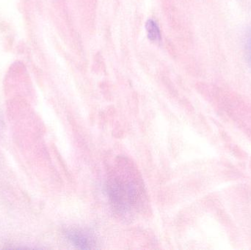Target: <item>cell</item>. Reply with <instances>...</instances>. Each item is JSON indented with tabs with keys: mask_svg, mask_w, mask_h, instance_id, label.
<instances>
[{
	"mask_svg": "<svg viewBox=\"0 0 251 250\" xmlns=\"http://www.w3.org/2000/svg\"><path fill=\"white\" fill-rule=\"evenodd\" d=\"M69 236L75 245L84 249L91 248V245L93 244L92 236L82 230H72L69 232Z\"/></svg>",
	"mask_w": 251,
	"mask_h": 250,
	"instance_id": "6da1fadb",
	"label": "cell"
},
{
	"mask_svg": "<svg viewBox=\"0 0 251 250\" xmlns=\"http://www.w3.org/2000/svg\"><path fill=\"white\" fill-rule=\"evenodd\" d=\"M146 32L149 40L153 42H158L161 40V33L157 23L153 19H149L146 23Z\"/></svg>",
	"mask_w": 251,
	"mask_h": 250,
	"instance_id": "7a4b0ae2",
	"label": "cell"
}]
</instances>
